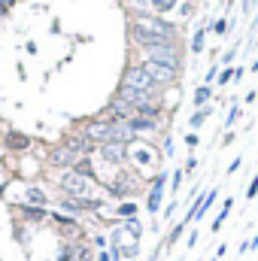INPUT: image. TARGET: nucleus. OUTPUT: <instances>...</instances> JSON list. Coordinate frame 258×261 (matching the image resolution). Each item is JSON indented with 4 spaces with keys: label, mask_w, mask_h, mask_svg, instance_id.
<instances>
[{
    "label": "nucleus",
    "mask_w": 258,
    "mask_h": 261,
    "mask_svg": "<svg viewBox=\"0 0 258 261\" xmlns=\"http://www.w3.org/2000/svg\"><path fill=\"white\" fill-rule=\"evenodd\" d=\"M234 58H237V46H231V49H225V55L219 58V64H222V67H231V64H234Z\"/></svg>",
    "instance_id": "58836bf2"
},
{
    "label": "nucleus",
    "mask_w": 258,
    "mask_h": 261,
    "mask_svg": "<svg viewBox=\"0 0 258 261\" xmlns=\"http://www.w3.org/2000/svg\"><path fill=\"white\" fill-rule=\"evenodd\" d=\"M173 137H164V158H173Z\"/></svg>",
    "instance_id": "79ce46f5"
},
{
    "label": "nucleus",
    "mask_w": 258,
    "mask_h": 261,
    "mask_svg": "<svg viewBox=\"0 0 258 261\" xmlns=\"http://www.w3.org/2000/svg\"><path fill=\"white\" fill-rule=\"evenodd\" d=\"M140 64H143V70L152 76V82L164 91V88H173L176 82H179V73L183 70H176V67L170 64H161V61H149V58H140Z\"/></svg>",
    "instance_id": "0eeeda50"
},
{
    "label": "nucleus",
    "mask_w": 258,
    "mask_h": 261,
    "mask_svg": "<svg viewBox=\"0 0 258 261\" xmlns=\"http://www.w3.org/2000/svg\"><path fill=\"white\" fill-rule=\"evenodd\" d=\"M246 252H252V249H249V240H243V243L237 246V255H246Z\"/></svg>",
    "instance_id": "09e8293b"
},
{
    "label": "nucleus",
    "mask_w": 258,
    "mask_h": 261,
    "mask_svg": "<svg viewBox=\"0 0 258 261\" xmlns=\"http://www.w3.org/2000/svg\"><path fill=\"white\" fill-rule=\"evenodd\" d=\"M94 146H104V143H110V130H113V122L110 119H104V116H94V119H85V122H79V128Z\"/></svg>",
    "instance_id": "9d476101"
},
{
    "label": "nucleus",
    "mask_w": 258,
    "mask_h": 261,
    "mask_svg": "<svg viewBox=\"0 0 258 261\" xmlns=\"http://www.w3.org/2000/svg\"><path fill=\"white\" fill-rule=\"evenodd\" d=\"M240 164H243V158H240V155H237V158H234V161H231V164H228V170H225V173H228V176H234V173H237V170H240Z\"/></svg>",
    "instance_id": "37998d69"
},
{
    "label": "nucleus",
    "mask_w": 258,
    "mask_h": 261,
    "mask_svg": "<svg viewBox=\"0 0 258 261\" xmlns=\"http://www.w3.org/2000/svg\"><path fill=\"white\" fill-rule=\"evenodd\" d=\"M219 79V64H210V70L203 73V85H213Z\"/></svg>",
    "instance_id": "ea45409f"
},
{
    "label": "nucleus",
    "mask_w": 258,
    "mask_h": 261,
    "mask_svg": "<svg viewBox=\"0 0 258 261\" xmlns=\"http://www.w3.org/2000/svg\"><path fill=\"white\" fill-rule=\"evenodd\" d=\"M231 210H234V197H225V200H222L219 216H216V219H213V225H210V234H219V231H222V225H225V219L231 216Z\"/></svg>",
    "instance_id": "393cba45"
},
{
    "label": "nucleus",
    "mask_w": 258,
    "mask_h": 261,
    "mask_svg": "<svg viewBox=\"0 0 258 261\" xmlns=\"http://www.w3.org/2000/svg\"><path fill=\"white\" fill-rule=\"evenodd\" d=\"M122 225H125V231H128V234L134 237V240H137V243L143 240V222H140V216H134V219H125Z\"/></svg>",
    "instance_id": "c756f323"
},
{
    "label": "nucleus",
    "mask_w": 258,
    "mask_h": 261,
    "mask_svg": "<svg viewBox=\"0 0 258 261\" xmlns=\"http://www.w3.org/2000/svg\"><path fill=\"white\" fill-rule=\"evenodd\" d=\"M143 58H149V61H161V64H170V67H176V70H183L186 49H183V40H167V43H158V46L146 49Z\"/></svg>",
    "instance_id": "39448f33"
},
{
    "label": "nucleus",
    "mask_w": 258,
    "mask_h": 261,
    "mask_svg": "<svg viewBox=\"0 0 258 261\" xmlns=\"http://www.w3.org/2000/svg\"><path fill=\"white\" fill-rule=\"evenodd\" d=\"M3 143H6V149H9V152H28V149L34 146V140H31L28 134H21V130H6Z\"/></svg>",
    "instance_id": "dca6fc26"
},
{
    "label": "nucleus",
    "mask_w": 258,
    "mask_h": 261,
    "mask_svg": "<svg viewBox=\"0 0 258 261\" xmlns=\"http://www.w3.org/2000/svg\"><path fill=\"white\" fill-rule=\"evenodd\" d=\"M179 6V0H149V9L155 12V15H167V12H173Z\"/></svg>",
    "instance_id": "c85d7f7f"
},
{
    "label": "nucleus",
    "mask_w": 258,
    "mask_h": 261,
    "mask_svg": "<svg viewBox=\"0 0 258 261\" xmlns=\"http://www.w3.org/2000/svg\"><path fill=\"white\" fill-rule=\"evenodd\" d=\"M128 125L134 128V134L140 137V134H155V130H161V119H146V116H131Z\"/></svg>",
    "instance_id": "aec40b11"
},
{
    "label": "nucleus",
    "mask_w": 258,
    "mask_h": 261,
    "mask_svg": "<svg viewBox=\"0 0 258 261\" xmlns=\"http://www.w3.org/2000/svg\"><path fill=\"white\" fill-rule=\"evenodd\" d=\"M243 73H246V67H234V85L243 79Z\"/></svg>",
    "instance_id": "de8ad7c7"
},
{
    "label": "nucleus",
    "mask_w": 258,
    "mask_h": 261,
    "mask_svg": "<svg viewBox=\"0 0 258 261\" xmlns=\"http://www.w3.org/2000/svg\"><path fill=\"white\" fill-rule=\"evenodd\" d=\"M249 249H258V234L255 237H249Z\"/></svg>",
    "instance_id": "5fc2aeb1"
},
{
    "label": "nucleus",
    "mask_w": 258,
    "mask_h": 261,
    "mask_svg": "<svg viewBox=\"0 0 258 261\" xmlns=\"http://www.w3.org/2000/svg\"><path fill=\"white\" fill-rule=\"evenodd\" d=\"M55 261H79V243H73V240H58Z\"/></svg>",
    "instance_id": "4be33fe9"
},
{
    "label": "nucleus",
    "mask_w": 258,
    "mask_h": 261,
    "mask_svg": "<svg viewBox=\"0 0 258 261\" xmlns=\"http://www.w3.org/2000/svg\"><path fill=\"white\" fill-rule=\"evenodd\" d=\"M122 85H128V88H137V91H146V94H152V97H161V88L152 82V76L143 70L140 61H128L125 70H122V79H119Z\"/></svg>",
    "instance_id": "20e7f679"
},
{
    "label": "nucleus",
    "mask_w": 258,
    "mask_h": 261,
    "mask_svg": "<svg viewBox=\"0 0 258 261\" xmlns=\"http://www.w3.org/2000/svg\"><path fill=\"white\" fill-rule=\"evenodd\" d=\"M128 24L146 31V34H155V37H161V40H183L179 24H173V21H167L164 15H155V12H131Z\"/></svg>",
    "instance_id": "f257e3e1"
},
{
    "label": "nucleus",
    "mask_w": 258,
    "mask_h": 261,
    "mask_svg": "<svg viewBox=\"0 0 258 261\" xmlns=\"http://www.w3.org/2000/svg\"><path fill=\"white\" fill-rule=\"evenodd\" d=\"M73 170H76L79 176H88V179H97V182H100V176H97V170H94V161H91V158H79V161L73 164Z\"/></svg>",
    "instance_id": "cd10ccee"
},
{
    "label": "nucleus",
    "mask_w": 258,
    "mask_h": 261,
    "mask_svg": "<svg viewBox=\"0 0 258 261\" xmlns=\"http://www.w3.org/2000/svg\"><path fill=\"white\" fill-rule=\"evenodd\" d=\"M167 182H170V173H167V170L155 173V176H152V182H149V192H146V213H149L152 219H158V216H161V210H164Z\"/></svg>",
    "instance_id": "423d86ee"
},
{
    "label": "nucleus",
    "mask_w": 258,
    "mask_h": 261,
    "mask_svg": "<svg viewBox=\"0 0 258 261\" xmlns=\"http://www.w3.org/2000/svg\"><path fill=\"white\" fill-rule=\"evenodd\" d=\"M213 97H216L213 85H203V82H200V85L194 88V94H192V107H194V110H200V107H210V100H213Z\"/></svg>",
    "instance_id": "5701e85b"
},
{
    "label": "nucleus",
    "mask_w": 258,
    "mask_h": 261,
    "mask_svg": "<svg viewBox=\"0 0 258 261\" xmlns=\"http://www.w3.org/2000/svg\"><path fill=\"white\" fill-rule=\"evenodd\" d=\"M113 216H116L119 222L134 219V216H140V203H137V200H122V203H116V206H113Z\"/></svg>",
    "instance_id": "b1692460"
},
{
    "label": "nucleus",
    "mask_w": 258,
    "mask_h": 261,
    "mask_svg": "<svg viewBox=\"0 0 258 261\" xmlns=\"http://www.w3.org/2000/svg\"><path fill=\"white\" fill-rule=\"evenodd\" d=\"M252 73H258V55H255V61H252Z\"/></svg>",
    "instance_id": "6e6d98bb"
},
{
    "label": "nucleus",
    "mask_w": 258,
    "mask_h": 261,
    "mask_svg": "<svg viewBox=\"0 0 258 261\" xmlns=\"http://www.w3.org/2000/svg\"><path fill=\"white\" fill-rule=\"evenodd\" d=\"M194 167H197V158H194V155H189V158H186V164H183L186 176H189V173H194Z\"/></svg>",
    "instance_id": "a18cd8bd"
},
{
    "label": "nucleus",
    "mask_w": 258,
    "mask_h": 261,
    "mask_svg": "<svg viewBox=\"0 0 258 261\" xmlns=\"http://www.w3.org/2000/svg\"><path fill=\"white\" fill-rule=\"evenodd\" d=\"M131 261H140V258H131Z\"/></svg>",
    "instance_id": "13d9d810"
},
{
    "label": "nucleus",
    "mask_w": 258,
    "mask_h": 261,
    "mask_svg": "<svg viewBox=\"0 0 258 261\" xmlns=\"http://www.w3.org/2000/svg\"><path fill=\"white\" fill-rule=\"evenodd\" d=\"M134 116H146V119H164V107H161V100H149V103L137 107V110H134Z\"/></svg>",
    "instance_id": "a878e982"
},
{
    "label": "nucleus",
    "mask_w": 258,
    "mask_h": 261,
    "mask_svg": "<svg viewBox=\"0 0 258 261\" xmlns=\"http://www.w3.org/2000/svg\"><path fill=\"white\" fill-rule=\"evenodd\" d=\"M88 243L100 252V249H110V237L104 234V231H88Z\"/></svg>",
    "instance_id": "473e14b6"
},
{
    "label": "nucleus",
    "mask_w": 258,
    "mask_h": 261,
    "mask_svg": "<svg viewBox=\"0 0 258 261\" xmlns=\"http://www.w3.org/2000/svg\"><path fill=\"white\" fill-rule=\"evenodd\" d=\"M231 28H234V21H231L228 15H222V18H216V21H213V28H210V31H213L216 37H228V34H231Z\"/></svg>",
    "instance_id": "7c9ffc66"
},
{
    "label": "nucleus",
    "mask_w": 258,
    "mask_h": 261,
    "mask_svg": "<svg viewBox=\"0 0 258 261\" xmlns=\"http://www.w3.org/2000/svg\"><path fill=\"white\" fill-rule=\"evenodd\" d=\"M49 225H52V231H55L58 240H73V243H85V240H88L85 222L67 216V213H61V210H52V213H49Z\"/></svg>",
    "instance_id": "7ed1b4c3"
},
{
    "label": "nucleus",
    "mask_w": 258,
    "mask_h": 261,
    "mask_svg": "<svg viewBox=\"0 0 258 261\" xmlns=\"http://www.w3.org/2000/svg\"><path fill=\"white\" fill-rule=\"evenodd\" d=\"M176 12L189 21V18H194V12H197V6H194V0H179V6H176Z\"/></svg>",
    "instance_id": "c9c22d12"
},
{
    "label": "nucleus",
    "mask_w": 258,
    "mask_h": 261,
    "mask_svg": "<svg viewBox=\"0 0 258 261\" xmlns=\"http://www.w3.org/2000/svg\"><path fill=\"white\" fill-rule=\"evenodd\" d=\"M210 28H213V21L210 18H203L200 24H197V31L192 34V55H203V49H207V34H210Z\"/></svg>",
    "instance_id": "6ab92c4d"
},
{
    "label": "nucleus",
    "mask_w": 258,
    "mask_h": 261,
    "mask_svg": "<svg viewBox=\"0 0 258 261\" xmlns=\"http://www.w3.org/2000/svg\"><path fill=\"white\" fill-rule=\"evenodd\" d=\"M21 203H28V206H46L49 210L52 197L46 195V189H40V186H28L24 195H21Z\"/></svg>",
    "instance_id": "a211bd4d"
},
{
    "label": "nucleus",
    "mask_w": 258,
    "mask_h": 261,
    "mask_svg": "<svg viewBox=\"0 0 258 261\" xmlns=\"http://www.w3.org/2000/svg\"><path fill=\"white\" fill-rule=\"evenodd\" d=\"M34 231H37V228H31V225L12 222V237H15V243H21V249H24V252H31V240H34Z\"/></svg>",
    "instance_id": "412c9836"
},
{
    "label": "nucleus",
    "mask_w": 258,
    "mask_h": 261,
    "mask_svg": "<svg viewBox=\"0 0 258 261\" xmlns=\"http://www.w3.org/2000/svg\"><path fill=\"white\" fill-rule=\"evenodd\" d=\"M176 210H179V200L173 197L170 203H164V210H161V219H158V222H161V225H173V216H176Z\"/></svg>",
    "instance_id": "2f4dec72"
},
{
    "label": "nucleus",
    "mask_w": 258,
    "mask_h": 261,
    "mask_svg": "<svg viewBox=\"0 0 258 261\" xmlns=\"http://www.w3.org/2000/svg\"><path fill=\"white\" fill-rule=\"evenodd\" d=\"M24 49H28V55H37V52H40V49H37V43H34V40H28V46H24Z\"/></svg>",
    "instance_id": "8fccbe9b"
},
{
    "label": "nucleus",
    "mask_w": 258,
    "mask_h": 261,
    "mask_svg": "<svg viewBox=\"0 0 258 261\" xmlns=\"http://www.w3.org/2000/svg\"><path fill=\"white\" fill-rule=\"evenodd\" d=\"M210 116H213V103H210V107H200V110H194L192 116H189V128H192V130L203 128Z\"/></svg>",
    "instance_id": "bb28decb"
},
{
    "label": "nucleus",
    "mask_w": 258,
    "mask_h": 261,
    "mask_svg": "<svg viewBox=\"0 0 258 261\" xmlns=\"http://www.w3.org/2000/svg\"><path fill=\"white\" fill-rule=\"evenodd\" d=\"M197 143H200V137H197L194 130H189V134H186V149H194Z\"/></svg>",
    "instance_id": "c03bdc74"
},
{
    "label": "nucleus",
    "mask_w": 258,
    "mask_h": 261,
    "mask_svg": "<svg viewBox=\"0 0 258 261\" xmlns=\"http://www.w3.org/2000/svg\"><path fill=\"white\" fill-rule=\"evenodd\" d=\"M255 100H258V91H255V88H252V91L246 94V103H255Z\"/></svg>",
    "instance_id": "864d4df0"
},
{
    "label": "nucleus",
    "mask_w": 258,
    "mask_h": 261,
    "mask_svg": "<svg viewBox=\"0 0 258 261\" xmlns=\"http://www.w3.org/2000/svg\"><path fill=\"white\" fill-rule=\"evenodd\" d=\"M197 240H200V231H197V228H189V237H186V249H194V246H197Z\"/></svg>",
    "instance_id": "a19ab883"
},
{
    "label": "nucleus",
    "mask_w": 258,
    "mask_h": 261,
    "mask_svg": "<svg viewBox=\"0 0 258 261\" xmlns=\"http://www.w3.org/2000/svg\"><path fill=\"white\" fill-rule=\"evenodd\" d=\"M104 119H110V122H128L131 116H134V110H131L128 103H122L119 97H110V103L104 107V113H100Z\"/></svg>",
    "instance_id": "2eb2a0df"
},
{
    "label": "nucleus",
    "mask_w": 258,
    "mask_h": 261,
    "mask_svg": "<svg viewBox=\"0 0 258 261\" xmlns=\"http://www.w3.org/2000/svg\"><path fill=\"white\" fill-rule=\"evenodd\" d=\"M216 82H219L222 88H225V85H231V82H234V67H225V70H219V79H216Z\"/></svg>",
    "instance_id": "e433bc0d"
},
{
    "label": "nucleus",
    "mask_w": 258,
    "mask_h": 261,
    "mask_svg": "<svg viewBox=\"0 0 258 261\" xmlns=\"http://www.w3.org/2000/svg\"><path fill=\"white\" fill-rule=\"evenodd\" d=\"M222 255H228V243H219V249H216V258H222Z\"/></svg>",
    "instance_id": "3c124183"
},
{
    "label": "nucleus",
    "mask_w": 258,
    "mask_h": 261,
    "mask_svg": "<svg viewBox=\"0 0 258 261\" xmlns=\"http://www.w3.org/2000/svg\"><path fill=\"white\" fill-rule=\"evenodd\" d=\"M186 231H189V225H186L183 219H179V222H173V225L167 228V234H164V240H158V243L164 246V252H170V249H173V246H176V243H179V240L186 237Z\"/></svg>",
    "instance_id": "f3484780"
},
{
    "label": "nucleus",
    "mask_w": 258,
    "mask_h": 261,
    "mask_svg": "<svg viewBox=\"0 0 258 261\" xmlns=\"http://www.w3.org/2000/svg\"><path fill=\"white\" fill-rule=\"evenodd\" d=\"M55 189L67 197H100V192H104L97 179L79 176L76 170H64V173L55 179Z\"/></svg>",
    "instance_id": "f03ea898"
},
{
    "label": "nucleus",
    "mask_w": 258,
    "mask_h": 261,
    "mask_svg": "<svg viewBox=\"0 0 258 261\" xmlns=\"http://www.w3.org/2000/svg\"><path fill=\"white\" fill-rule=\"evenodd\" d=\"M234 140H237V134H234V130H225V137H222V146H231Z\"/></svg>",
    "instance_id": "49530a36"
},
{
    "label": "nucleus",
    "mask_w": 258,
    "mask_h": 261,
    "mask_svg": "<svg viewBox=\"0 0 258 261\" xmlns=\"http://www.w3.org/2000/svg\"><path fill=\"white\" fill-rule=\"evenodd\" d=\"M240 116H243V107H240V103L234 100V103H231V110H228V116H225V130L234 128V125L240 122Z\"/></svg>",
    "instance_id": "72a5a7b5"
},
{
    "label": "nucleus",
    "mask_w": 258,
    "mask_h": 261,
    "mask_svg": "<svg viewBox=\"0 0 258 261\" xmlns=\"http://www.w3.org/2000/svg\"><path fill=\"white\" fill-rule=\"evenodd\" d=\"M97 158L107 167L119 170V167L128 164V146H122V143H104V146H97Z\"/></svg>",
    "instance_id": "9b49d317"
},
{
    "label": "nucleus",
    "mask_w": 258,
    "mask_h": 261,
    "mask_svg": "<svg viewBox=\"0 0 258 261\" xmlns=\"http://www.w3.org/2000/svg\"><path fill=\"white\" fill-rule=\"evenodd\" d=\"M61 146H67L70 152H76L79 158H91V155L97 152V146H94L82 130H67L64 137H61Z\"/></svg>",
    "instance_id": "f8f14e48"
},
{
    "label": "nucleus",
    "mask_w": 258,
    "mask_h": 261,
    "mask_svg": "<svg viewBox=\"0 0 258 261\" xmlns=\"http://www.w3.org/2000/svg\"><path fill=\"white\" fill-rule=\"evenodd\" d=\"M183 179H186V170H183V167L170 170V195H179V189H183Z\"/></svg>",
    "instance_id": "f704fd0d"
},
{
    "label": "nucleus",
    "mask_w": 258,
    "mask_h": 261,
    "mask_svg": "<svg viewBox=\"0 0 258 261\" xmlns=\"http://www.w3.org/2000/svg\"><path fill=\"white\" fill-rule=\"evenodd\" d=\"M219 195H222V192H219V186H213V189L200 192V195H197V197L192 200V203H189V213L183 216V222H186V225L192 228V225L197 222V219H203V216L210 213V206H213V203L219 200Z\"/></svg>",
    "instance_id": "1a4fd4ad"
},
{
    "label": "nucleus",
    "mask_w": 258,
    "mask_h": 261,
    "mask_svg": "<svg viewBox=\"0 0 258 261\" xmlns=\"http://www.w3.org/2000/svg\"><path fill=\"white\" fill-rule=\"evenodd\" d=\"M9 213H12V222H21V225H31V228H40L49 222V210L46 206H28V203H9Z\"/></svg>",
    "instance_id": "6e6552de"
},
{
    "label": "nucleus",
    "mask_w": 258,
    "mask_h": 261,
    "mask_svg": "<svg viewBox=\"0 0 258 261\" xmlns=\"http://www.w3.org/2000/svg\"><path fill=\"white\" fill-rule=\"evenodd\" d=\"M76 161H79V155H76V152H70V149L61 146V143H58V146H52V149H49V158H46V164H49L52 170H61V173H64V170H73V164H76Z\"/></svg>",
    "instance_id": "ddd939ff"
},
{
    "label": "nucleus",
    "mask_w": 258,
    "mask_h": 261,
    "mask_svg": "<svg viewBox=\"0 0 258 261\" xmlns=\"http://www.w3.org/2000/svg\"><path fill=\"white\" fill-rule=\"evenodd\" d=\"M210 261H219V258H216V255H213V258H210Z\"/></svg>",
    "instance_id": "4d7b16f0"
},
{
    "label": "nucleus",
    "mask_w": 258,
    "mask_h": 261,
    "mask_svg": "<svg viewBox=\"0 0 258 261\" xmlns=\"http://www.w3.org/2000/svg\"><path fill=\"white\" fill-rule=\"evenodd\" d=\"M94 261H113V258H110V252H107V249H100V252H97V258H94Z\"/></svg>",
    "instance_id": "603ef678"
},
{
    "label": "nucleus",
    "mask_w": 258,
    "mask_h": 261,
    "mask_svg": "<svg viewBox=\"0 0 258 261\" xmlns=\"http://www.w3.org/2000/svg\"><path fill=\"white\" fill-rule=\"evenodd\" d=\"M243 197H246V203H252V200L258 197V173L249 179V186H246V195H243Z\"/></svg>",
    "instance_id": "4c0bfd02"
},
{
    "label": "nucleus",
    "mask_w": 258,
    "mask_h": 261,
    "mask_svg": "<svg viewBox=\"0 0 258 261\" xmlns=\"http://www.w3.org/2000/svg\"><path fill=\"white\" fill-rule=\"evenodd\" d=\"M113 97H119L122 103H128L131 110H137V107H143V103H149V100H161V97H152V94H146V91H137V88H128V85H116V94Z\"/></svg>",
    "instance_id": "4468645a"
}]
</instances>
